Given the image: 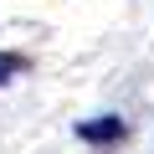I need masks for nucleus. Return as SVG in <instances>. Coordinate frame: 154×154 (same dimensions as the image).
Segmentation results:
<instances>
[{
    "mask_svg": "<svg viewBox=\"0 0 154 154\" xmlns=\"http://www.w3.org/2000/svg\"><path fill=\"white\" fill-rule=\"evenodd\" d=\"M77 139H82V144H118L123 139V118H113V113L82 118V123H77Z\"/></svg>",
    "mask_w": 154,
    "mask_h": 154,
    "instance_id": "1",
    "label": "nucleus"
},
{
    "mask_svg": "<svg viewBox=\"0 0 154 154\" xmlns=\"http://www.w3.org/2000/svg\"><path fill=\"white\" fill-rule=\"evenodd\" d=\"M21 72H26V57L21 51H0V88H5L11 77H21Z\"/></svg>",
    "mask_w": 154,
    "mask_h": 154,
    "instance_id": "2",
    "label": "nucleus"
}]
</instances>
